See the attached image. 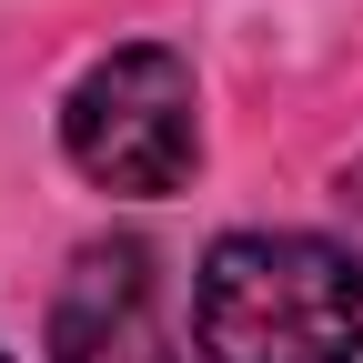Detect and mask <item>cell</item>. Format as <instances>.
Instances as JSON below:
<instances>
[{
  "label": "cell",
  "mask_w": 363,
  "mask_h": 363,
  "mask_svg": "<svg viewBox=\"0 0 363 363\" xmlns=\"http://www.w3.org/2000/svg\"><path fill=\"white\" fill-rule=\"evenodd\" d=\"M202 363H353L363 262L323 233H222L192 283Z\"/></svg>",
  "instance_id": "cell-1"
},
{
  "label": "cell",
  "mask_w": 363,
  "mask_h": 363,
  "mask_svg": "<svg viewBox=\"0 0 363 363\" xmlns=\"http://www.w3.org/2000/svg\"><path fill=\"white\" fill-rule=\"evenodd\" d=\"M51 363H172L142 242H91L61 272V293H51Z\"/></svg>",
  "instance_id": "cell-3"
},
{
  "label": "cell",
  "mask_w": 363,
  "mask_h": 363,
  "mask_svg": "<svg viewBox=\"0 0 363 363\" xmlns=\"http://www.w3.org/2000/svg\"><path fill=\"white\" fill-rule=\"evenodd\" d=\"M61 152L81 182H101L121 202H162L192 182L202 162V91L192 61L162 51V40H131V51L91 61L61 101Z\"/></svg>",
  "instance_id": "cell-2"
},
{
  "label": "cell",
  "mask_w": 363,
  "mask_h": 363,
  "mask_svg": "<svg viewBox=\"0 0 363 363\" xmlns=\"http://www.w3.org/2000/svg\"><path fill=\"white\" fill-rule=\"evenodd\" d=\"M343 202H353V212H363V162H353V172H343Z\"/></svg>",
  "instance_id": "cell-4"
},
{
  "label": "cell",
  "mask_w": 363,
  "mask_h": 363,
  "mask_svg": "<svg viewBox=\"0 0 363 363\" xmlns=\"http://www.w3.org/2000/svg\"><path fill=\"white\" fill-rule=\"evenodd\" d=\"M0 363H11V353H0Z\"/></svg>",
  "instance_id": "cell-5"
}]
</instances>
